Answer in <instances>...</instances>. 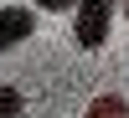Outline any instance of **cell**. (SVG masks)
Segmentation results:
<instances>
[{
  "instance_id": "5b68a950",
  "label": "cell",
  "mask_w": 129,
  "mask_h": 118,
  "mask_svg": "<svg viewBox=\"0 0 129 118\" xmlns=\"http://www.w3.org/2000/svg\"><path fill=\"white\" fill-rule=\"evenodd\" d=\"M36 10H52V16H62V10H78V0H36Z\"/></svg>"
},
{
  "instance_id": "7a4b0ae2",
  "label": "cell",
  "mask_w": 129,
  "mask_h": 118,
  "mask_svg": "<svg viewBox=\"0 0 129 118\" xmlns=\"http://www.w3.org/2000/svg\"><path fill=\"white\" fill-rule=\"evenodd\" d=\"M31 31H36V10H26V5H5L0 10V51L31 41Z\"/></svg>"
},
{
  "instance_id": "6da1fadb",
  "label": "cell",
  "mask_w": 129,
  "mask_h": 118,
  "mask_svg": "<svg viewBox=\"0 0 129 118\" xmlns=\"http://www.w3.org/2000/svg\"><path fill=\"white\" fill-rule=\"evenodd\" d=\"M114 31V0H78L72 10V41L83 51H98Z\"/></svg>"
},
{
  "instance_id": "8992f818",
  "label": "cell",
  "mask_w": 129,
  "mask_h": 118,
  "mask_svg": "<svg viewBox=\"0 0 129 118\" xmlns=\"http://www.w3.org/2000/svg\"><path fill=\"white\" fill-rule=\"evenodd\" d=\"M124 16H129V0H124Z\"/></svg>"
},
{
  "instance_id": "3957f363",
  "label": "cell",
  "mask_w": 129,
  "mask_h": 118,
  "mask_svg": "<svg viewBox=\"0 0 129 118\" xmlns=\"http://www.w3.org/2000/svg\"><path fill=\"white\" fill-rule=\"evenodd\" d=\"M83 118H129V98H119V92H98Z\"/></svg>"
},
{
  "instance_id": "277c9868",
  "label": "cell",
  "mask_w": 129,
  "mask_h": 118,
  "mask_svg": "<svg viewBox=\"0 0 129 118\" xmlns=\"http://www.w3.org/2000/svg\"><path fill=\"white\" fill-rule=\"evenodd\" d=\"M21 113V92L16 87H0V118H16Z\"/></svg>"
}]
</instances>
